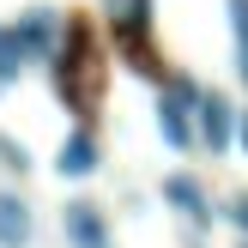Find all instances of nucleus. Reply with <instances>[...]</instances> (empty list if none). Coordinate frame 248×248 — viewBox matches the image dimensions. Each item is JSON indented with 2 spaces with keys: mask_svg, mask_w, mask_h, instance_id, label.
Here are the masks:
<instances>
[{
  "mask_svg": "<svg viewBox=\"0 0 248 248\" xmlns=\"http://www.w3.org/2000/svg\"><path fill=\"white\" fill-rule=\"evenodd\" d=\"M230 12V43H236V55H248V0H224Z\"/></svg>",
  "mask_w": 248,
  "mask_h": 248,
  "instance_id": "9d476101",
  "label": "nucleus"
},
{
  "mask_svg": "<svg viewBox=\"0 0 248 248\" xmlns=\"http://www.w3.org/2000/svg\"><path fill=\"white\" fill-rule=\"evenodd\" d=\"M24 67H31V48L18 43V31H12V24H0V85H12Z\"/></svg>",
  "mask_w": 248,
  "mask_h": 248,
  "instance_id": "6e6552de",
  "label": "nucleus"
},
{
  "mask_svg": "<svg viewBox=\"0 0 248 248\" xmlns=\"http://www.w3.org/2000/svg\"><path fill=\"white\" fill-rule=\"evenodd\" d=\"M236 121H242V109L230 103L224 91H206V97H200V109H194V127H200V152L224 157L230 145H236Z\"/></svg>",
  "mask_w": 248,
  "mask_h": 248,
  "instance_id": "f03ea898",
  "label": "nucleus"
},
{
  "mask_svg": "<svg viewBox=\"0 0 248 248\" xmlns=\"http://www.w3.org/2000/svg\"><path fill=\"white\" fill-rule=\"evenodd\" d=\"M0 164H6L12 176H24V170H31V152H24L18 140H6V133H0Z\"/></svg>",
  "mask_w": 248,
  "mask_h": 248,
  "instance_id": "9b49d317",
  "label": "nucleus"
},
{
  "mask_svg": "<svg viewBox=\"0 0 248 248\" xmlns=\"http://www.w3.org/2000/svg\"><path fill=\"white\" fill-rule=\"evenodd\" d=\"M97 164H103V152H97L91 127H73L67 140H61V152H55V170H61L67 182H85V176H97Z\"/></svg>",
  "mask_w": 248,
  "mask_h": 248,
  "instance_id": "423d86ee",
  "label": "nucleus"
},
{
  "mask_svg": "<svg viewBox=\"0 0 248 248\" xmlns=\"http://www.w3.org/2000/svg\"><path fill=\"white\" fill-rule=\"evenodd\" d=\"M218 218H224L236 236H248V188H236V194H230V200L218 206Z\"/></svg>",
  "mask_w": 248,
  "mask_h": 248,
  "instance_id": "1a4fd4ad",
  "label": "nucleus"
},
{
  "mask_svg": "<svg viewBox=\"0 0 248 248\" xmlns=\"http://www.w3.org/2000/svg\"><path fill=\"white\" fill-rule=\"evenodd\" d=\"M236 248H248V236H236Z\"/></svg>",
  "mask_w": 248,
  "mask_h": 248,
  "instance_id": "ddd939ff",
  "label": "nucleus"
},
{
  "mask_svg": "<svg viewBox=\"0 0 248 248\" xmlns=\"http://www.w3.org/2000/svg\"><path fill=\"white\" fill-rule=\"evenodd\" d=\"M61 230H67V248H109V218L97 200H67L61 206Z\"/></svg>",
  "mask_w": 248,
  "mask_h": 248,
  "instance_id": "20e7f679",
  "label": "nucleus"
},
{
  "mask_svg": "<svg viewBox=\"0 0 248 248\" xmlns=\"http://www.w3.org/2000/svg\"><path fill=\"white\" fill-rule=\"evenodd\" d=\"M164 200H170V212H182V224H194V230H206L212 224V200H206V188L188 176V170H176V176H164Z\"/></svg>",
  "mask_w": 248,
  "mask_h": 248,
  "instance_id": "39448f33",
  "label": "nucleus"
},
{
  "mask_svg": "<svg viewBox=\"0 0 248 248\" xmlns=\"http://www.w3.org/2000/svg\"><path fill=\"white\" fill-rule=\"evenodd\" d=\"M31 236H36L31 200L12 194V188H0V248H31Z\"/></svg>",
  "mask_w": 248,
  "mask_h": 248,
  "instance_id": "0eeeda50",
  "label": "nucleus"
},
{
  "mask_svg": "<svg viewBox=\"0 0 248 248\" xmlns=\"http://www.w3.org/2000/svg\"><path fill=\"white\" fill-rule=\"evenodd\" d=\"M200 85L188 79V73H170L164 91H157V140L170 145V152H194L200 145V127H194V109H200Z\"/></svg>",
  "mask_w": 248,
  "mask_h": 248,
  "instance_id": "f257e3e1",
  "label": "nucleus"
},
{
  "mask_svg": "<svg viewBox=\"0 0 248 248\" xmlns=\"http://www.w3.org/2000/svg\"><path fill=\"white\" fill-rule=\"evenodd\" d=\"M12 31H18V43L31 48V61H55L61 36H67V24H61L55 6H24L18 18H12Z\"/></svg>",
  "mask_w": 248,
  "mask_h": 248,
  "instance_id": "7ed1b4c3",
  "label": "nucleus"
},
{
  "mask_svg": "<svg viewBox=\"0 0 248 248\" xmlns=\"http://www.w3.org/2000/svg\"><path fill=\"white\" fill-rule=\"evenodd\" d=\"M236 145L248 152V109H242V121H236Z\"/></svg>",
  "mask_w": 248,
  "mask_h": 248,
  "instance_id": "f8f14e48",
  "label": "nucleus"
}]
</instances>
